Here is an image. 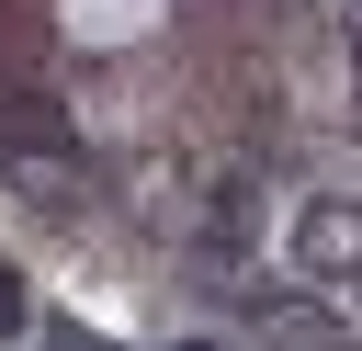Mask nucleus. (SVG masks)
Listing matches in <instances>:
<instances>
[{
	"instance_id": "obj_1",
	"label": "nucleus",
	"mask_w": 362,
	"mask_h": 351,
	"mask_svg": "<svg viewBox=\"0 0 362 351\" xmlns=\"http://www.w3.org/2000/svg\"><path fill=\"white\" fill-rule=\"evenodd\" d=\"M294 260L317 283H362V204H339V192L294 204Z\"/></svg>"
},
{
	"instance_id": "obj_2",
	"label": "nucleus",
	"mask_w": 362,
	"mask_h": 351,
	"mask_svg": "<svg viewBox=\"0 0 362 351\" xmlns=\"http://www.w3.org/2000/svg\"><path fill=\"white\" fill-rule=\"evenodd\" d=\"M328 11V34H339V57H351V79H362V0H317Z\"/></svg>"
},
{
	"instance_id": "obj_3",
	"label": "nucleus",
	"mask_w": 362,
	"mask_h": 351,
	"mask_svg": "<svg viewBox=\"0 0 362 351\" xmlns=\"http://www.w3.org/2000/svg\"><path fill=\"white\" fill-rule=\"evenodd\" d=\"M0 328H23V283H11V260H0Z\"/></svg>"
}]
</instances>
